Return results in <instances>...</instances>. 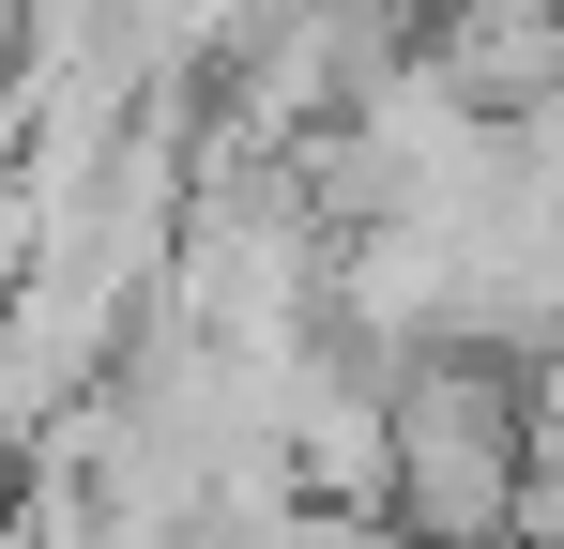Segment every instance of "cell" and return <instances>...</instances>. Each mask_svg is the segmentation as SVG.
Returning a JSON list of instances; mask_svg holds the SVG:
<instances>
[{"label":"cell","mask_w":564,"mask_h":549,"mask_svg":"<svg viewBox=\"0 0 564 549\" xmlns=\"http://www.w3.org/2000/svg\"><path fill=\"white\" fill-rule=\"evenodd\" d=\"M534 504V366L412 352L381 412V535L397 549H519Z\"/></svg>","instance_id":"6da1fadb"}]
</instances>
